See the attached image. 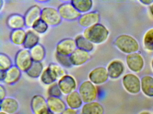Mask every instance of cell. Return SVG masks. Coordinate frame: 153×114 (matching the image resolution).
I'll use <instances>...</instances> for the list:
<instances>
[{
  "mask_svg": "<svg viewBox=\"0 0 153 114\" xmlns=\"http://www.w3.org/2000/svg\"><path fill=\"white\" fill-rule=\"evenodd\" d=\"M57 82L62 93L64 95H68L75 91L77 88L76 80L73 76L70 74H66Z\"/></svg>",
  "mask_w": 153,
  "mask_h": 114,
  "instance_id": "8",
  "label": "cell"
},
{
  "mask_svg": "<svg viewBox=\"0 0 153 114\" xmlns=\"http://www.w3.org/2000/svg\"><path fill=\"white\" fill-rule=\"evenodd\" d=\"M47 102L50 110L54 114H61L68 107L61 98L48 97Z\"/></svg>",
  "mask_w": 153,
  "mask_h": 114,
  "instance_id": "16",
  "label": "cell"
},
{
  "mask_svg": "<svg viewBox=\"0 0 153 114\" xmlns=\"http://www.w3.org/2000/svg\"><path fill=\"white\" fill-rule=\"evenodd\" d=\"M30 107L33 114H54L48 107L47 99L41 94H36L32 97Z\"/></svg>",
  "mask_w": 153,
  "mask_h": 114,
  "instance_id": "6",
  "label": "cell"
},
{
  "mask_svg": "<svg viewBox=\"0 0 153 114\" xmlns=\"http://www.w3.org/2000/svg\"><path fill=\"white\" fill-rule=\"evenodd\" d=\"M140 1L144 4H149L153 2V1H151V0H142Z\"/></svg>",
  "mask_w": 153,
  "mask_h": 114,
  "instance_id": "40",
  "label": "cell"
},
{
  "mask_svg": "<svg viewBox=\"0 0 153 114\" xmlns=\"http://www.w3.org/2000/svg\"><path fill=\"white\" fill-rule=\"evenodd\" d=\"M4 5V2L2 0H0V10H1Z\"/></svg>",
  "mask_w": 153,
  "mask_h": 114,
  "instance_id": "41",
  "label": "cell"
},
{
  "mask_svg": "<svg viewBox=\"0 0 153 114\" xmlns=\"http://www.w3.org/2000/svg\"><path fill=\"white\" fill-rule=\"evenodd\" d=\"M61 114H78L76 110L68 107Z\"/></svg>",
  "mask_w": 153,
  "mask_h": 114,
  "instance_id": "38",
  "label": "cell"
},
{
  "mask_svg": "<svg viewBox=\"0 0 153 114\" xmlns=\"http://www.w3.org/2000/svg\"><path fill=\"white\" fill-rule=\"evenodd\" d=\"M77 48L90 52L94 49V44L82 34L77 36L75 38Z\"/></svg>",
  "mask_w": 153,
  "mask_h": 114,
  "instance_id": "27",
  "label": "cell"
},
{
  "mask_svg": "<svg viewBox=\"0 0 153 114\" xmlns=\"http://www.w3.org/2000/svg\"><path fill=\"white\" fill-rule=\"evenodd\" d=\"M126 62L129 69L134 72H140L144 66L143 58L136 53L128 54L126 58Z\"/></svg>",
  "mask_w": 153,
  "mask_h": 114,
  "instance_id": "15",
  "label": "cell"
},
{
  "mask_svg": "<svg viewBox=\"0 0 153 114\" xmlns=\"http://www.w3.org/2000/svg\"><path fill=\"white\" fill-rule=\"evenodd\" d=\"M100 18V15L98 12L90 11L81 14L78 21L80 26L86 28L99 23Z\"/></svg>",
  "mask_w": 153,
  "mask_h": 114,
  "instance_id": "13",
  "label": "cell"
},
{
  "mask_svg": "<svg viewBox=\"0 0 153 114\" xmlns=\"http://www.w3.org/2000/svg\"><path fill=\"white\" fill-rule=\"evenodd\" d=\"M54 56L57 63L64 68H70L73 66L71 61L70 56L61 55L57 53H55Z\"/></svg>",
  "mask_w": 153,
  "mask_h": 114,
  "instance_id": "33",
  "label": "cell"
},
{
  "mask_svg": "<svg viewBox=\"0 0 153 114\" xmlns=\"http://www.w3.org/2000/svg\"><path fill=\"white\" fill-rule=\"evenodd\" d=\"M104 112L102 105L96 101L84 103L81 108L82 114H103Z\"/></svg>",
  "mask_w": 153,
  "mask_h": 114,
  "instance_id": "21",
  "label": "cell"
},
{
  "mask_svg": "<svg viewBox=\"0 0 153 114\" xmlns=\"http://www.w3.org/2000/svg\"><path fill=\"white\" fill-rule=\"evenodd\" d=\"M123 83L126 90L131 94L139 92L141 83L139 78L134 74H128L123 77Z\"/></svg>",
  "mask_w": 153,
  "mask_h": 114,
  "instance_id": "11",
  "label": "cell"
},
{
  "mask_svg": "<svg viewBox=\"0 0 153 114\" xmlns=\"http://www.w3.org/2000/svg\"><path fill=\"white\" fill-rule=\"evenodd\" d=\"M123 63L118 60L114 61L108 65L107 70L109 76L113 78L119 77L124 71Z\"/></svg>",
  "mask_w": 153,
  "mask_h": 114,
  "instance_id": "22",
  "label": "cell"
},
{
  "mask_svg": "<svg viewBox=\"0 0 153 114\" xmlns=\"http://www.w3.org/2000/svg\"><path fill=\"white\" fill-rule=\"evenodd\" d=\"M42 9L40 6L35 4L31 6L24 15L26 27L32 28L33 24L41 18Z\"/></svg>",
  "mask_w": 153,
  "mask_h": 114,
  "instance_id": "12",
  "label": "cell"
},
{
  "mask_svg": "<svg viewBox=\"0 0 153 114\" xmlns=\"http://www.w3.org/2000/svg\"><path fill=\"white\" fill-rule=\"evenodd\" d=\"M47 94L49 97L61 98L62 94L60 89L58 82H56L49 85L47 90Z\"/></svg>",
  "mask_w": 153,
  "mask_h": 114,
  "instance_id": "35",
  "label": "cell"
},
{
  "mask_svg": "<svg viewBox=\"0 0 153 114\" xmlns=\"http://www.w3.org/2000/svg\"><path fill=\"white\" fill-rule=\"evenodd\" d=\"M41 18L49 26H59L62 21L58 9L50 6L42 9Z\"/></svg>",
  "mask_w": 153,
  "mask_h": 114,
  "instance_id": "5",
  "label": "cell"
},
{
  "mask_svg": "<svg viewBox=\"0 0 153 114\" xmlns=\"http://www.w3.org/2000/svg\"><path fill=\"white\" fill-rule=\"evenodd\" d=\"M0 114H9L8 113H6V112H4V111H0Z\"/></svg>",
  "mask_w": 153,
  "mask_h": 114,
  "instance_id": "43",
  "label": "cell"
},
{
  "mask_svg": "<svg viewBox=\"0 0 153 114\" xmlns=\"http://www.w3.org/2000/svg\"><path fill=\"white\" fill-rule=\"evenodd\" d=\"M7 24L12 30L24 29L26 27L24 16L19 13H13L10 15L7 18Z\"/></svg>",
  "mask_w": 153,
  "mask_h": 114,
  "instance_id": "18",
  "label": "cell"
},
{
  "mask_svg": "<svg viewBox=\"0 0 153 114\" xmlns=\"http://www.w3.org/2000/svg\"><path fill=\"white\" fill-rule=\"evenodd\" d=\"M40 78L41 82L49 86L57 81L56 78L53 75L48 67L44 69Z\"/></svg>",
  "mask_w": 153,
  "mask_h": 114,
  "instance_id": "32",
  "label": "cell"
},
{
  "mask_svg": "<svg viewBox=\"0 0 153 114\" xmlns=\"http://www.w3.org/2000/svg\"><path fill=\"white\" fill-rule=\"evenodd\" d=\"M49 27V26L41 18L33 24L32 29L38 34H41L46 33Z\"/></svg>",
  "mask_w": 153,
  "mask_h": 114,
  "instance_id": "34",
  "label": "cell"
},
{
  "mask_svg": "<svg viewBox=\"0 0 153 114\" xmlns=\"http://www.w3.org/2000/svg\"><path fill=\"white\" fill-rule=\"evenodd\" d=\"M82 35L93 44H101L106 41L109 31L104 25L97 23L85 28Z\"/></svg>",
  "mask_w": 153,
  "mask_h": 114,
  "instance_id": "1",
  "label": "cell"
},
{
  "mask_svg": "<svg viewBox=\"0 0 153 114\" xmlns=\"http://www.w3.org/2000/svg\"><path fill=\"white\" fill-rule=\"evenodd\" d=\"M6 76V71L0 70V80L1 81H4Z\"/></svg>",
  "mask_w": 153,
  "mask_h": 114,
  "instance_id": "39",
  "label": "cell"
},
{
  "mask_svg": "<svg viewBox=\"0 0 153 114\" xmlns=\"http://www.w3.org/2000/svg\"><path fill=\"white\" fill-rule=\"evenodd\" d=\"M47 67L57 81L67 74L65 69L58 63L52 62Z\"/></svg>",
  "mask_w": 153,
  "mask_h": 114,
  "instance_id": "30",
  "label": "cell"
},
{
  "mask_svg": "<svg viewBox=\"0 0 153 114\" xmlns=\"http://www.w3.org/2000/svg\"><path fill=\"white\" fill-rule=\"evenodd\" d=\"M78 92L84 103L95 101L97 96V90L95 85L89 80H85L79 85Z\"/></svg>",
  "mask_w": 153,
  "mask_h": 114,
  "instance_id": "3",
  "label": "cell"
},
{
  "mask_svg": "<svg viewBox=\"0 0 153 114\" xmlns=\"http://www.w3.org/2000/svg\"><path fill=\"white\" fill-rule=\"evenodd\" d=\"M141 88L146 95L153 97V77L150 76L143 77L141 79Z\"/></svg>",
  "mask_w": 153,
  "mask_h": 114,
  "instance_id": "28",
  "label": "cell"
},
{
  "mask_svg": "<svg viewBox=\"0 0 153 114\" xmlns=\"http://www.w3.org/2000/svg\"><path fill=\"white\" fill-rule=\"evenodd\" d=\"M19 103L16 99L12 97H6L1 101L0 109L9 114H14L18 110Z\"/></svg>",
  "mask_w": 153,
  "mask_h": 114,
  "instance_id": "17",
  "label": "cell"
},
{
  "mask_svg": "<svg viewBox=\"0 0 153 114\" xmlns=\"http://www.w3.org/2000/svg\"><path fill=\"white\" fill-rule=\"evenodd\" d=\"M145 48L149 51H153V28L149 30L144 37Z\"/></svg>",
  "mask_w": 153,
  "mask_h": 114,
  "instance_id": "36",
  "label": "cell"
},
{
  "mask_svg": "<svg viewBox=\"0 0 153 114\" xmlns=\"http://www.w3.org/2000/svg\"><path fill=\"white\" fill-rule=\"evenodd\" d=\"M58 10L62 19L68 21L78 20L81 15L71 1L61 4L58 7Z\"/></svg>",
  "mask_w": 153,
  "mask_h": 114,
  "instance_id": "7",
  "label": "cell"
},
{
  "mask_svg": "<svg viewBox=\"0 0 153 114\" xmlns=\"http://www.w3.org/2000/svg\"><path fill=\"white\" fill-rule=\"evenodd\" d=\"M72 66H79L85 64L90 59L89 52L77 48L70 56Z\"/></svg>",
  "mask_w": 153,
  "mask_h": 114,
  "instance_id": "14",
  "label": "cell"
},
{
  "mask_svg": "<svg viewBox=\"0 0 153 114\" xmlns=\"http://www.w3.org/2000/svg\"><path fill=\"white\" fill-rule=\"evenodd\" d=\"M14 62L15 66L19 68L22 72L26 73L33 62L30 50L25 48L19 50L16 53Z\"/></svg>",
  "mask_w": 153,
  "mask_h": 114,
  "instance_id": "4",
  "label": "cell"
},
{
  "mask_svg": "<svg viewBox=\"0 0 153 114\" xmlns=\"http://www.w3.org/2000/svg\"><path fill=\"white\" fill-rule=\"evenodd\" d=\"M39 35L32 29L27 30L25 41L23 45L24 48L30 50L39 44L40 38Z\"/></svg>",
  "mask_w": 153,
  "mask_h": 114,
  "instance_id": "24",
  "label": "cell"
},
{
  "mask_svg": "<svg viewBox=\"0 0 153 114\" xmlns=\"http://www.w3.org/2000/svg\"><path fill=\"white\" fill-rule=\"evenodd\" d=\"M152 68H153V60L152 61Z\"/></svg>",
  "mask_w": 153,
  "mask_h": 114,
  "instance_id": "45",
  "label": "cell"
},
{
  "mask_svg": "<svg viewBox=\"0 0 153 114\" xmlns=\"http://www.w3.org/2000/svg\"><path fill=\"white\" fill-rule=\"evenodd\" d=\"M77 48L75 39L65 38L57 43L56 53L61 55L70 56Z\"/></svg>",
  "mask_w": 153,
  "mask_h": 114,
  "instance_id": "9",
  "label": "cell"
},
{
  "mask_svg": "<svg viewBox=\"0 0 153 114\" xmlns=\"http://www.w3.org/2000/svg\"><path fill=\"white\" fill-rule=\"evenodd\" d=\"M150 11L151 12V13H152V15H153V4H152L151 6L150 7Z\"/></svg>",
  "mask_w": 153,
  "mask_h": 114,
  "instance_id": "42",
  "label": "cell"
},
{
  "mask_svg": "<svg viewBox=\"0 0 153 114\" xmlns=\"http://www.w3.org/2000/svg\"><path fill=\"white\" fill-rule=\"evenodd\" d=\"M44 69L43 64L42 62L33 61L32 66L26 73L31 78H37L40 77Z\"/></svg>",
  "mask_w": 153,
  "mask_h": 114,
  "instance_id": "29",
  "label": "cell"
},
{
  "mask_svg": "<svg viewBox=\"0 0 153 114\" xmlns=\"http://www.w3.org/2000/svg\"><path fill=\"white\" fill-rule=\"evenodd\" d=\"M71 2L81 14L91 11L93 8V2L91 0H73Z\"/></svg>",
  "mask_w": 153,
  "mask_h": 114,
  "instance_id": "25",
  "label": "cell"
},
{
  "mask_svg": "<svg viewBox=\"0 0 153 114\" xmlns=\"http://www.w3.org/2000/svg\"><path fill=\"white\" fill-rule=\"evenodd\" d=\"M29 50L33 61L42 62L45 58L46 50L44 46L41 44H38Z\"/></svg>",
  "mask_w": 153,
  "mask_h": 114,
  "instance_id": "26",
  "label": "cell"
},
{
  "mask_svg": "<svg viewBox=\"0 0 153 114\" xmlns=\"http://www.w3.org/2000/svg\"><path fill=\"white\" fill-rule=\"evenodd\" d=\"M27 31L25 29H15L11 31L10 38L11 42L16 45H24L26 37Z\"/></svg>",
  "mask_w": 153,
  "mask_h": 114,
  "instance_id": "23",
  "label": "cell"
},
{
  "mask_svg": "<svg viewBox=\"0 0 153 114\" xmlns=\"http://www.w3.org/2000/svg\"><path fill=\"white\" fill-rule=\"evenodd\" d=\"M141 114H149V113H147V112H144V113H142Z\"/></svg>",
  "mask_w": 153,
  "mask_h": 114,
  "instance_id": "44",
  "label": "cell"
},
{
  "mask_svg": "<svg viewBox=\"0 0 153 114\" xmlns=\"http://www.w3.org/2000/svg\"><path fill=\"white\" fill-rule=\"evenodd\" d=\"M7 96V91L6 88L2 85H0V100H2L6 98Z\"/></svg>",
  "mask_w": 153,
  "mask_h": 114,
  "instance_id": "37",
  "label": "cell"
},
{
  "mask_svg": "<svg viewBox=\"0 0 153 114\" xmlns=\"http://www.w3.org/2000/svg\"><path fill=\"white\" fill-rule=\"evenodd\" d=\"M22 72V71L16 66L13 65L6 71V76L3 82L10 85L16 83L21 78Z\"/></svg>",
  "mask_w": 153,
  "mask_h": 114,
  "instance_id": "20",
  "label": "cell"
},
{
  "mask_svg": "<svg viewBox=\"0 0 153 114\" xmlns=\"http://www.w3.org/2000/svg\"><path fill=\"white\" fill-rule=\"evenodd\" d=\"M65 102L68 107L76 110L82 108L84 104L78 91H77L66 95Z\"/></svg>",
  "mask_w": 153,
  "mask_h": 114,
  "instance_id": "19",
  "label": "cell"
},
{
  "mask_svg": "<svg viewBox=\"0 0 153 114\" xmlns=\"http://www.w3.org/2000/svg\"><path fill=\"white\" fill-rule=\"evenodd\" d=\"M109 77L107 69L104 67H97L92 69L88 74V79L95 85L105 83Z\"/></svg>",
  "mask_w": 153,
  "mask_h": 114,
  "instance_id": "10",
  "label": "cell"
},
{
  "mask_svg": "<svg viewBox=\"0 0 153 114\" xmlns=\"http://www.w3.org/2000/svg\"><path fill=\"white\" fill-rule=\"evenodd\" d=\"M115 45L120 50L124 53H134L139 49L138 43L137 40L128 35L119 36L115 40Z\"/></svg>",
  "mask_w": 153,
  "mask_h": 114,
  "instance_id": "2",
  "label": "cell"
},
{
  "mask_svg": "<svg viewBox=\"0 0 153 114\" xmlns=\"http://www.w3.org/2000/svg\"><path fill=\"white\" fill-rule=\"evenodd\" d=\"M11 58L6 53H0V70L7 71L13 66Z\"/></svg>",
  "mask_w": 153,
  "mask_h": 114,
  "instance_id": "31",
  "label": "cell"
}]
</instances>
